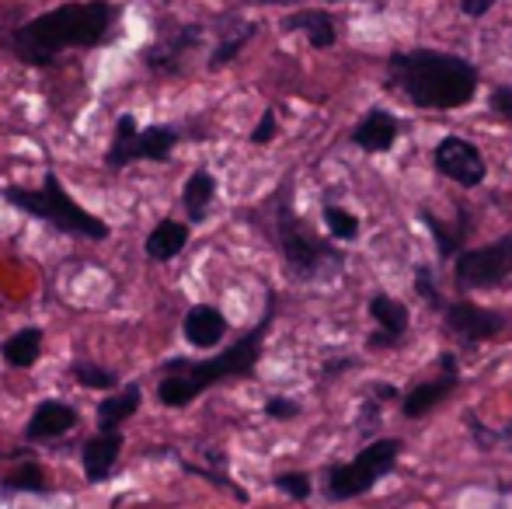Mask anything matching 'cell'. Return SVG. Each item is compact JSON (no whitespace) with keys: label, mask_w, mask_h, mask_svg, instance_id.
I'll list each match as a JSON object with an SVG mask.
<instances>
[{"label":"cell","mask_w":512,"mask_h":509,"mask_svg":"<svg viewBox=\"0 0 512 509\" xmlns=\"http://www.w3.org/2000/svg\"><path fill=\"white\" fill-rule=\"evenodd\" d=\"M453 272H457V283L464 290H495V286H506L512 279V234L492 241L485 248L460 252Z\"/></svg>","instance_id":"obj_7"},{"label":"cell","mask_w":512,"mask_h":509,"mask_svg":"<svg viewBox=\"0 0 512 509\" xmlns=\"http://www.w3.org/2000/svg\"><path fill=\"white\" fill-rule=\"evenodd\" d=\"M182 332H185V339H189L192 346L213 349L216 342H220L223 335H227V318H223V314L216 311V307L199 304V307H192V311L185 314Z\"/></svg>","instance_id":"obj_14"},{"label":"cell","mask_w":512,"mask_h":509,"mask_svg":"<svg viewBox=\"0 0 512 509\" xmlns=\"http://www.w3.org/2000/svg\"><path fill=\"white\" fill-rule=\"evenodd\" d=\"M213 196H216L213 175H209V171H196V175L185 182V192H182V203H185V210H189V220H196V224L199 220H206Z\"/></svg>","instance_id":"obj_20"},{"label":"cell","mask_w":512,"mask_h":509,"mask_svg":"<svg viewBox=\"0 0 512 509\" xmlns=\"http://www.w3.org/2000/svg\"><path fill=\"white\" fill-rule=\"evenodd\" d=\"M439 367H443V377H436V381H429V384H418L415 391L405 394V405H401V408H405L408 419H418V415L432 412V408H436L446 394H453V387H457V381H460L457 360L446 353L443 360H439Z\"/></svg>","instance_id":"obj_11"},{"label":"cell","mask_w":512,"mask_h":509,"mask_svg":"<svg viewBox=\"0 0 512 509\" xmlns=\"http://www.w3.org/2000/svg\"><path fill=\"white\" fill-rule=\"evenodd\" d=\"M0 489L4 492H46V478H42V468H35V464H25V468L11 471V475L0 482Z\"/></svg>","instance_id":"obj_23"},{"label":"cell","mask_w":512,"mask_h":509,"mask_svg":"<svg viewBox=\"0 0 512 509\" xmlns=\"http://www.w3.org/2000/svg\"><path fill=\"white\" fill-rule=\"evenodd\" d=\"M446 325L457 339H464L467 346L474 342H488L495 335L506 332V314L488 311V307H474V304H450L446 307Z\"/></svg>","instance_id":"obj_10"},{"label":"cell","mask_w":512,"mask_h":509,"mask_svg":"<svg viewBox=\"0 0 512 509\" xmlns=\"http://www.w3.org/2000/svg\"><path fill=\"white\" fill-rule=\"evenodd\" d=\"M140 401H143V394L136 384L112 394V398H105L102 405H98V429H102V433H119V426L140 408Z\"/></svg>","instance_id":"obj_19"},{"label":"cell","mask_w":512,"mask_h":509,"mask_svg":"<svg viewBox=\"0 0 512 509\" xmlns=\"http://www.w3.org/2000/svg\"><path fill=\"white\" fill-rule=\"evenodd\" d=\"M122 436L119 433H98L95 440H88L84 447V471H88V482H102L112 471V464L119 461Z\"/></svg>","instance_id":"obj_16"},{"label":"cell","mask_w":512,"mask_h":509,"mask_svg":"<svg viewBox=\"0 0 512 509\" xmlns=\"http://www.w3.org/2000/svg\"><path fill=\"white\" fill-rule=\"evenodd\" d=\"M279 241H283V258L297 276H317L324 265H335L338 258L328 245H321L317 238H310L290 206H279Z\"/></svg>","instance_id":"obj_8"},{"label":"cell","mask_w":512,"mask_h":509,"mask_svg":"<svg viewBox=\"0 0 512 509\" xmlns=\"http://www.w3.org/2000/svg\"><path fill=\"white\" fill-rule=\"evenodd\" d=\"M401 443L398 440H377L366 450H359V457L352 464L328 471V496L331 499H356L363 492H370L387 471L398 464Z\"/></svg>","instance_id":"obj_5"},{"label":"cell","mask_w":512,"mask_h":509,"mask_svg":"<svg viewBox=\"0 0 512 509\" xmlns=\"http://www.w3.org/2000/svg\"><path fill=\"white\" fill-rule=\"evenodd\" d=\"M391 84L418 109H460L478 91V70L467 60L439 49L398 53L387 63Z\"/></svg>","instance_id":"obj_1"},{"label":"cell","mask_w":512,"mask_h":509,"mask_svg":"<svg viewBox=\"0 0 512 509\" xmlns=\"http://www.w3.org/2000/svg\"><path fill=\"white\" fill-rule=\"evenodd\" d=\"M370 314L384 325L387 335H394V339H401V335L408 332V307L391 297H384V293H377V297L370 300Z\"/></svg>","instance_id":"obj_22"},{"label":"cell","mask_w":512,"mask_h":509,"mask_svg":"<svg viewBox=\"0 0 512 509\" xmlns=\"http://www.w3.org/2000/svg\"><path fill=\"white\" fill-rule=\"evenodd\" d=\"M272 325V300L269 314L262 318V325L251 328L244 339H237L230 349H223L213 360H168L164 363V377L157 381V398L168 408H182L189 401H196L206 387L230 381V377H251L262 356V339Z\"/></svg>","instance_id":"obj_3"},{"label":"cell","mask_w":512,"mask_h":509,"mask_svg":"<svg viewBox=\"0 0 512 509\" xmlns=\"http://www.w3.org/2000/svg\"><path fill=\"white\" fill-rule=\"evenodd\" d=\"M324 224H328L331 238L338 241H356L359 238V220L342 206H324Z\"/></svg>","instance_id":"obj_25"},{"label":"cell","mask_w":512,"mask_h":509,"mask_svg":"<svg viewBox=\"0 0 512 509\" xmlns=\"http://www.w3.org/2000/svg\"><path fill=\"white\" fill-rule=\"evenodd\" d=\"M492 109L499 112L506 123H512V88H495L492 91Z\"/></svg>","instance_id":"obj_30"},{"label":"cell","mask_w":512,"mask_h":509,"mask_svg":"<svg viewBox=\"0 0 512 509\" xmlns=\"http://www.w3.org/2000/svg\"><path fill=\"white\" fill-rule=\"evenodd\" d=\"M272 136H276V112H265L262 123L255 126V133H251V143H269Z\"/></svg>","instance_id":"obj_31"},{"label":"cell","mask_w":512,"mask_h":509,"mask_svg":"<svg viewBox=\"0 0 512 509\" xmlns=\"http://www.w3.org/2000/svg\"><path fill=\"white\" fill-rule=\"evenodd\" d=\"M115 7L112 0H88V4H63L56 11L42 14V18L28 21L18 35H14V53L25 63H49L60 56L63 49H91L102 46L112 32Z\"/></svg>","instance_id":"obj_2"},{"label":"cell","mask_w":512,"mask_h":509,"mask_svg":"<svg viewBox=\"0 0 512 509\" xmlns=\"http://www.w3.org/2000/svg\"><path fill=\"white\" fill-rule=\"evenodd\" d=\"M255 32H258L255 25H241V32L230 35V39H223L220 46L213 49V56H209V70H220V67H227L230 60H237V53L244 49V42H248Z\"/></svg>","instance_id":"obj_24"},{"label":"cell","mask_w":512,"mask_h":509,"mask_svg":"<svg viewBox=\"0 0 512 509\" xmlns=\"http://www.w3.org/2000/svg\"><path fill=\"white\" fill-rule=\"evenodd\" d=\"M175 143H178V133L171 126H150L140 133L133 116H119V123H115V140L105 154V164L112 171H119L133 161H168Z\"/></svg>","instance_id":"obj_6"},{"label":"cell","mask_w":512,"mask_h":509,"mask_svg":"<svg viewBox=\"0 0 512 509\" xmlns=\"http://www.w3.org/2000/svg\"><path fill=\"white\" fill-rule=\"evenodd\" d=\"M265 415L269 419H293V415H300V405L290 398H269L265 401Z\"/></svg>","instance_id":"obj_28"},{"label":"cell","mask_w":512,"mask_h":509,"mask_svg":"<svg viewBox=\"0 0 512 509\" xmlns=\"http://www.w3.org/2000/svg\"><path fill=\"white\" fill-rule=\"evenodd\" d=\"M185 245H189V227L178 224V220H161L147 238V255L154 258V262H168V258H175Z\"/></svg>","instance_id":"obj_18"},{"label":"cell","mask_w":512,"mask_h":509,"mask_svg":"<svg viewBox=\"0 0 512 509\" xmlns=\"http://www.w3.org/2000/svg\"><path fill=\"white\" fill-rule=\"evenodd\" d=\"M276 489L286 492V496H293V499H307L310 496V478L304 475V471H286V475L276 478Z\"/></svg>","instance_id":"obj_27"},{"label":"cell","mask_w":512,"mask_h":509,"mask_svg":"<svg viewBox=\"0 0 512 509\" xmlns=\"http://www.w3.org/2000/svg\"><path fill=\"white\" fill-rule=\"evenodd\" d=\"M436 168L443 171L446 178H453L457 185H464V189L481 185L488 175L481 150L474 147V143L460 140V136H446V140L439 143L436 147Z\"/></svg>","instance_id":"obj_9"},{"label":"cell","mask_w":512,"mask_h":509,"mask_svg":"<svg viewBox=\"0 0 512 509\" xmlns=\"http://www.w3.org/2000/svg\"><path fill=\"white\" fill-rule=\"evenodd\" d=\"M39 349H42V332L39 328H25V332L11 335V339L4 342V360L11 363V367L25 370L39 360Z\"/></svg>","instance_id":"obj_21"},{"label":"cell","mask_w":512,"mask_h":509,"mask_svg":"<svg viewBox=\"0 0 512 509\" xmlns=\"http://www.w3.org/2000/svg\"><path fill=\"white\" fill-rule=\"evenodd\" d=\"M70 374H74L77 384L84 387H95V391H105V387H115V374L105 367H95V363H74L70 367Z\"/></svg>","instance_id":"obj_26"},{"label":"cell","mask_w":512,"mask_h":509,"mask_svg":"<svg viewBox=\"0 0 512 509\" xmlns=\"http://www.w3.org/2000/svg\"><path fill=\"white\" fill-rule=\"evenodd\" d=\"M415 290H418V297H425L429 304H439V290H436V283H432L429 269H418L415 272Z\"/></svg>","instance_id":"obj_29"},{"label":"cell","mask_w":512,"mask_h":509,"mask_svg":"<svg viewBox=\"0 0 512 509\" xmlns=\"http://www.w3.org/2000/svg\"><path fill=\"white\" fill-rule=\"evenodd\" d=\"M74 422H77V415L70 405H63V401H42L32 419H28L25 436L28 440H56V436L70 433Z\"/></svg>","instance_id":"obj_13"},{"label":"cell","mask_w":512,"mask_h":509,"mask_svg":"<svg viewBox=\"0 0 512 509\" xmlns=\"http://www.w3.org/2000/svg\"><path fill=\"white\" fill-rule=\"evenodd\" d=\"M297 28H304L314 49H331V46H335V39H338L335 21H331L328 11H300V14L283 18V32H297Z\"/></svg>","instance_id":"obj_17"},{"label":"cell","mask_w":512,"mask_h":509,"mask_svg":"<svg viewBox=\"0 0 512 509\" xmlns=\"http://www.w3.org/2000/svg\"><path fill=\"white\" fill-rule=\"evenodd\" d=\"M4 199L14 206V210H25L28 217L46 220V224H53L56 231H63V234H77V238H88V241L108 238V227L98 217H91L88 210H81V206L63 192V185L56 175H46V182H42L39 192L7 185Z\"/></svg>","instance_id":"obj_4"},{"label":"cell","mask_w":512,"mask_h":509,"mask_svg":"<svg viewBox=\"0 0 512 509\" xmlns=\"http://www.w3.org/2000/svg\"><path fill=\"white\" fill-rule=\"evenodd\" d=\"M492 4H499V0H460V11H464L467 18H481V14L492 11Z\"/></svg>","instance_id":"obj_32"},{"label":"cell","mask_w":512,"mask_h":509,"mask_svg":"<svg viewBox=\"0 0 512 509\" xmlns=\"http://www.w3.org/2000/svg\"><path fill=\"white\" fill-rule=\"evenodd\" d=\"M352 140H356L363 150H370V154H380V150H387L394 140H398V119L387 116L384 109L366 112L363 123L352 129Z\"/></svg>","instance_id":"obj_15"},{"label":"cell","mask_w":512,"mask_h":509,"mask_svg":"<svg viewBox=\"0 0 512 509\" xmlns=\"http://www.w3.org/2000/svg\"><path fill=\"white\" fill-rule=\"evenodd\" d=\"M199 35H203V32H199L196 25L161 35V39H157V46L147 49V67L150 70H161V74H175V70H182L185 53H189V49L196 46Z\"/></svg>","instance_id":"obj_12"}]
</instances>
